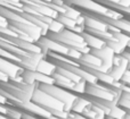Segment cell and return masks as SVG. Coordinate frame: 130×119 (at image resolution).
<instances>
[{"mask_svg":"<svg viewBox=\"0 0 130 119\" xmlns=\"http://www.w3.org/2000/svg\"><path fill=\"white\" fill-rule=\"evenodd\" d=\"M37 86H38V88H40V90L43 91L45 93L52 95L53 98H55V99H57L58 101H61L65 106V111H66V112L72 111V107H73L78 95L73 94L71 91L66 90V88L59 87V86H57L56 84L38 83Z\"/></svg>","mask_w":130,"mask_h":119,"instance_id":"6da1fadb","label":"cell"},{"mask_svg":"<svg viewBox=\"0 0 130 119\" xmlns=\"http://www.w3.org/2000/svg\"><path fill=\"white\" fill-rule=\"evenodd\" d=\"M85 94L92 98H97V99L108 100V101H119L120 100L119 98L115 97L114 93L110 88L106 87L102 83H87Z\"/></svg>","mask_w":130,"mask_h":119,"instance_id":"7a4b0ae2","label":"cell"},{"mask_svg":"<svg viewBox=\"0 0 130 119\" xmlns=\"http://www.w3.org/2000/svg\"><path fill=\"white\" fill-rule=\"evenodd\" d=\"M46 58V54L42 52H26L23 57L20 58L17 66L23 69L37 70L40 63Z\"/></svg>","mask_w":130,"mask_h":119,"instance_id":"3957f363","label":"cell"},{"mask_svg":"<svg viewBox=\"0 0 130 119\" xmlns=\"http://www.w3.org/2000/svg\"><path fill=\"white\" fill-rule=\"evenodd\" d=\"M81 35H82L86 44L90 48V50L91 49H102V48H104L106 45V42L104 40H102L98 36L94 35V34L89 33V32H87V31L82 32Z\"/></svg>","mask_w":130,"mask_h":119,"instance_id":"277c9868","label":"cell"},{"mask_svg":"<svg viewBox=\"0 0 130 119\" xmlns=\"http://www.w3.org/2000/svg\"><path fill=\"white\" fill-rule=\"evenodd\" d=\"M91 107H92V103L89 100L86 99L82 94H78V98H76L75 102H74L73 107H72V111L83 115V113L89 110Z\"/></svg>","mask_w":130,"mask_h":119,"instance_id":"5b68a950","label":"cell"},{"mask_svg":"<svg viewBox=\"0 0 130 119\" xmlns=\"http://www.w3.org/2000/svg\"><path fill=\"white\" fill-rule=\"evenodd\" d=\"M56 68H57V66L55 65L54 63H52V61L48 60L47 58H45L40 63V65H39L37 72L42 73V74L48 75V76H53V75L56 73Z\"/></svg>","mask_w":130,"mask_h":119,"instance_id":"8992f818","label":"cell"},{"mask_svg":"<svg viewBox=\"0 0 130 119\" xmlns=\"http://www.w3.org/2000/svg\"><path fill=\"white\" fill-rule=\"evenodd\" d=\"M52 77L54 78L55 84H56L57 86L63 87V88H66V90H69V91H71V92H72V90H73V87H74V84H75L74 82H72L71 79L66 78L65 76L58 74V73H55Z\"/></svg>","mask_w":130,"mask_h":119,"instance_id":"52a82bcc","label":"cell"},{"mask_svg":"<svg viewBox=\"0 0 130 119\" xmlns=\"http://www.w3.org/2000/svg\"><path fill=\"white\" fill-rule=\"evenodd\" d=\"M56 73H58V74L63 75V76H65L66 78L71 79L72 82H74V83H79V82L82 81V78H81L79 75H76L75 73L71 72V70L66 69V68H63V67H59V66H57L56 68Z\"/></svg>","mask_w":130,"mask_h":119,"instance_id":"ba28073f","label":"cell"},{"mask_svg":"<svg viewBox=\"0 0 130 119\" xmlns=\"http://www.w3.org/2000/svg\"><path fill=\"white\" fill-rule=\"evenodd\" d=\"M106 44H107L110 48H112V49L114 50V52H115L117 54H122L127 49H128V48H127V45L122 44V43L119 42L117 39H115V40L107 41V42H106Z\"/></svg>","mask_w":130,"mask_h":119,"instance_id":"9c48e42d","label":"cell"},{"mask_svg":"<svg viewBox=\"0 0 130 119\" xmlns=\"http://www.w3.org/2000/svg\"><path fill=\"white\" fill-rule=\"evenodd\" d=\"M127 115H128L127 110H124L122 107H120L119 104H118L117 107H114V108L111 110V112L108 113V117H111L113 119H126Z\"/></svg>","mask_w":130,"mask_h":119,"instance_id":"30bf717a","label":"cell"},{"mask_svg":"<svg viewBox=\"0 0 130 119\" xmlns=\"http://www.w3.org/2000/svg\"><path fill=\"white\" fill-rule=\"evenodd\" d=\"M119 106L122 107L124 110H127V112L130 113V100L126 99V98H122L119 100Z\"/></svg>","mask_w":130,"mask_h":119,"instance_id":"8fae6325","label":"cell"},{"mask_svg":"<svg viewBox=\"0 0 130 119\" xmlns=\"http://www.w3.org/2000/svg\"><path fill=\"white\" fill-rule=\"evenodd\" d=\"M64 119H88V118L85 117L83 115H81V113L74 112V111H70V112L67 113V117Z\"/></svg>","mask_w":130,"mask_h":119,"instance_id":"7c38bea8","label":"cell"},{"mask_svg":"<svg viewBox=\"0 0 130 119\" xmlns=\"http://www.w3.org/2000/svg\"><path fill=\"white\" fill-rule=\"evenodd\" d=\"M121 82L123 84H126V85H130V69H128L126 72V74H124L123 77H122Z\"/></svg>","mask_w":130,"mask_h":119,"instance_id":"4fadbf2b","label":"cell"},{"mask_svg":"<svg viewBox=\"0 0 130 119\" xmlns=\"http://www.w3.org/2000/svg\"><path fill=\"white\" fill-rule=\"evenodd\" d=\"M122 98H126V99L130 100V93H123V94H122Z\"/></svg>","mask_w":130,"mask_h":119,"instance_id":"5bb4252c","label":"cell"},{"mask_svg":"<svg viewBox=\"0 0 130 119\" xmlns=\"http://www.w3.org/2000/svg\"><path fill=\"white\" fill-rule=\"evenodd\" d=\"M126 119H130V113H128V115H127V117H126Z\"/></svg>","mask_w":130,"mask_h":119,"instance_id":"9a60e30c","label":"cell"},{"mask_svg":"<svg viewBox=\"0 0 130 119\" xmlns=\"http://www.w3.org/2000/svg\"><path fill=\"white\" fill-rule=\"evenodd\" d=\"M129 69H130V66H129Z\"/></svg>","mask_w":130,"mask_h":119,"instance_id":"2e32d148","label":"cell"},{"mask_svg":"<svg viewBox=\"0 0 130 119\" xmlns=\"http://www.w3.org/2000/svg\"><path fill=\"white\" fill-rule=\"evenodd\" d=\"M128 50H130V49H128Z\"/></svg>","mask_w":130,"mask_h":119,"instance_id":"e0dca14e","label":"cell"}]
</instances>
